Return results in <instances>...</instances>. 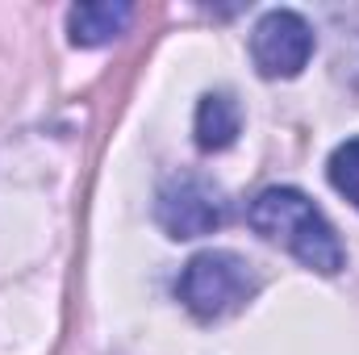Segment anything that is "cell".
I'll use <instances>...</instances> for the list:
<instances>
[{
	"label": "cell",
	"mask_w": 359,
	"mask_h": 355,
	"mask_svg": "<svg viewBox=\"0 0 359 355\" xmlns=\"http://www.w3.org/2000/svg\"><path fill=\"white\" fill-rule=\"evenodd\" d=\"M313 55V29L301 13L292 8H271L251 34V59L259 76L268 80H292Z\"/></svg>",
	"instance_id": "cell-4"
},
{
	"label": "cell",
	"mask_w": 359,
	"mask_h": 355,
	"mask_svg": "<svg viewBox=\"0 0 359 355\" xmlns=\"http://www.w3.org/2000/svg\"><path fill=\"white\" fill-rule=\"evenodd\" d=\"M326 172H330V184L359 209V138H347L343 147H334Z\"/></svg>",
	"instance_id": "cell-7"
},
{
	"label": "cell",
	"mask_w": 359,
	"mask_h": 355,
	"mask_svg": "<svg viewBox=\"0 0 359 355\" xmlns=\"http://www.w3.org/2000/svg\"><path fill=\"white\" fill-rule=\"evenodd\" d=\"M155 217L172 239H201V234H213L226 222V196L213 180L180 172L159 188Z\"/></svg>",
	"instance_id": "cell-3"
},
{
	"label": "cell",
	"mask_w": 359,
	"mask_h": 355,
	"mask_svg": "<svg viewBox=\"0 0 359 355\" xmlns=\"http://www.w3.org/2000/svg\"><path fill=\"white\" fill-rule=\"evenodd\" d=\"M243 130V113L234 105V96L226 92H209L196 105V147L201 151H226Z\"/></svg>",
	"instance_id": "cell-6"
},
{
	"label": "cell",
	"mask_w": 359,
	"mask_h": 355,
	"mask_svg": "<svg viewBox=\"0 0 359 355\" xmlns=\"http://www.w3.org/2000/svg\"><path fill=\"white\" fill-rule=\"evenodd\" d=\"M176 293L201 322H222L259 293V276L234 251H201L180 272Z\"/></svg>",
	"instance_id": "cell-2"
},
{
	"label": "cell",
	"mask_w": 359,
	"mask_h": 355,
	"mask_svg": "<svg viewBox=\"0 0 359 355\" xmlns=\"http://www.w3.org/2000/svg\"><path fill=\"white\" fill-rule=\"evenodd\" d=\"M247 222H251L255 234L280 243L284 251H292L301 264L322 272V276H334L343 267V243H339L334 226L297 188H268V192H259L251 201V209H247Z\"/></svg>",
	"instance_id": "cell-1"
},
{
	"label": "cell",
	"mask_w": 359,
	"mask_h": 355,
	"mask_svg": "<svg viewBox=\"0 0 359 355\" xmlns=\"http://www.w3.org/2000/svg\"><path fill=\"white\" fill-rule=\"evenodd\" d=\"M130 4H113V0H92V4H76L67 13V34L76 46H100V42H113L126 21H130Z\"/></svg>",
	"instance_id": "cell-5"
}]
</instances>
